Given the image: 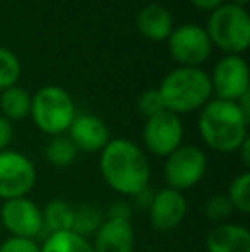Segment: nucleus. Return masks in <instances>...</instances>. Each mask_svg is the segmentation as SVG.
I'll list each match as a JSON object with an SVG mask.
<instances>
[{
    "instance_id": "nucleus-1",
    "label": "nucleus",
    "mask_w": 250,
    "mask_h": 252,
    "mask_svg": "<svg viewBox=\"0 0 250 252\" xmlns=\"http://www.w3.org/2000/svg\"><path fill=\"white\" fill-rule=\"evenodd\" d=\"M100 153L101 175L111 190L134 197L149 187V159L134 141L115 137Z\"/></svg>"
},
{
    "instance_id": "nucleus-2",
    "label": "nucleus",
    "mask_w": 250,
    "mask_h": 252,
    "mask_svg": "<svg viewBox=\"0 0 250 252\" xmlns=\"http://www.w3.org/2000/svg\"><path fill=\"white\" fill-rule=\"evenodd\" d=\"M249 122L237 101L216 98L200 108L197 126L206 146L218 153H235L249 137Z\"/></svg>"
},
{
    "instance_id": "nucleus-3",
    "label": "nucleus",
    "mask_w": 250,
    "mask_h": 252,
    "mask_svg": "<svg viewBox=\"0 0 250 252\" xmlns=\"http://www.w3.org/2000/svg\"><path fill=\"white\" fill-rule=\"evenodd\" d=\"M165 110L171 113H192L213 96L209 74L200 67H177L165 76L158 88Z\"/></svg>"
},
{
    "instance_id": "nucleus-4",
    "label": "nucleus",
    "mask_w": 250,
    "mask_h": 252,
    "mask_svg": "<svg viewBox=\"0 0 250 252\" xmlns=\"http://www.w3.org/2000/svg\"><path fill=\"white\" fill-rule=\"evenodd\" d=\"M207 36L228 55H240L250 45V17L245 7L223 3L214 9L207 21Z\"/></svg>"
},
{
    "instance_id": "nucleus-5",
    "label": "nucleus",
    "mask_w": 250,
    "mask_h": 252,
    "mask_svg": "<svg viewBox=\"0 0 250 252\" xmlns=\"http://www.w3.org/2000/svg\"><path fill=\"white\" fill-rule=\"evenodd\" d=\"M29 115L41 132L54 137L69 130L77 113L72 96L63 88L48 84L31 96Z\"/></svg>"
},
{
    "instance_id": "nucleus-6",
    "label": "nucleus",
    "mask_w": 250,
    "mask_h": 252,
    "mask_svg": "<svg viewBox=\"0 0 250 252\" xmlns=\"http://www.w3.org/2000/svg\"><path fill=\"white\" fill-rule=\"evenodd\" d=\"M207 172V155L194 144H182L165 158L163 177L167 187L184 190L195 187Z\"/></svg>"
},
{
    "instance_id": "nucleus-7",
    "label": "nucleus",
    "mask_w": 250,
    "mask_h": 252,
    "mask_svg": "<svg viewBox=\"0 0 250 252\" xmlns=\"http://www.w3.org/2000/svg\"><path fill=\"white\" fill-rule=\"evenodd\" d=\"M36 184L34 163L16 150L0 151V199L28 197Z\"/></svg>"
},
{
    "instance_id": "nucleus-8",
    "label": "nucleus",
    "mask_w": 250,
    "mask_h": 252,
    "mask_svg": "<svg viewBox=\"0 0 250 252\" xmlns=\"http://www.w3.org/2000/svg\"><path fill=\"white\" fill-rule=\"evenodd\" d=\"M168 50L180 67H199L211 57L213 43L207 36L206 28L185 23L173 28L168 36Z\"/></svg>"
},
{
    "instance_id": "nucleus-9",
    "label": "nucleus",
    "mask_w": 250,
    "mask_h": 252,
    "mask_svg": "<svg viewBox=\"0 0 250 252\" xmlns=\"http://www.w3.org/2000/svg\"><path fill=\"white\" fill-rule=\"evenodd\" d=\"M144 146L151 155L158 158H167L177 148L182 146L184 141V124L177 113L168 110L147 117L142 132Z\"/></svg>"
},
{
    "instance_id": "nucleus-10",
    "label": "nucleus",
    "mask_w": 250,
    "mask_h": 252,
    "mask_svg": "<svg viewBox=\"0 0 250 252\" xmlns=\"http://www.w3.org/2000/svg\"><path fill=\"white\" fill-rule=\"evenodd\" d=\"M0 221L10 237L36 239L45 232L41 208L29 197L3 201L0 206Z\"/></svg>"
},
{
    "instance_id": "nucleus-11",
    "label": "nucleus",
    "mask_w": 250,
    "mask_h": 252,
    "mask_svg": "<svg viewBox=\"0 0 250 252\" xmlns=\"http://www.w3.org/2000/svg\"><path fill=\"white\" fill-rule=\"evenodd\" d=\"M209 79L213 93L220 100L237 101L249 93V65L240 55H224L218 60Z\"/></svg>"
},
{
    "instance_id": "nucleus-12",
    "label": "nucleus",
    "mask_w": 250,
    "mask_h": 252,
    "mask_svg": "<svg viewBox=\"0 0 250 252\" xmlns=\"http://www.w3.org/2000/svg\"><path fill=\"white\" fill-rule=\"evenodd\" d=\"M187 209V199L180 190L165 187L154 192L147 208V215L153 228H156L158 232H171L184 221Z\"/></svg>"
},
{
    "instance_id": "nucleus-13",
    "label": "nucleus",
    "mask_w": 250,
    "mask_h": 252,
    "mask_svg": "<svg viewBox=\"0 0 250 252\" xmlns=\"http://www.w3.org/2000/svg\"><path fill=\"white\" fill-rule=\"evenodd\" d=\"M67 132L77 151L84 153H100L111 139L108 126L93 113L76 115Z\"/></svg>"
},
{
    "instance_id": "nucleus-14",
    "label": "nucleus",
    "mask_w": 250,
    "mask_h": 252,
    "mask_svg": "<svg viewBox=\"0 0 250 252\" xmlns=\"http://www.w3.org/2000/svg\"><path fill=\"white\" fill-rule=\"evenodd\" d=\"M94 252H134L136 251V232L127 220L105 218L100 228L93 235Z\"/></svg>"
},
{
    "instance_id": "nucleus-15",
    "label": "nucleus",
    "mask_w": 250,
    "mask_h": 252,
    "mask_svg": "<svg viewBox=\"0 0 250 252\" xmlns=\"http://www.w3.org/2000/svg\"><path fill=\"white\" fill-rule=\"evenodd\" d=\"M207 252H250V232L237 223H218L206 237Z\"/></svg>"
},
{
    "instance_id": "nucleus-16",
    "label": "nucleus",
    "mask_w": 250,
    "mask_h": 252,
    "mask_svg": "<svg viewBox=\"0 0 250 252\" xmlns=\"http://www.w3.org/2000/svg\"><path fill=\"white\" fill-rule=\"evenodd\" d=\"M137 30L151 41H165L173 31V16L167 7L160 3H149L136 17Z\"/></svg>"
},
{
    "instance_id": "nucleus-17",
    "label": "nucleus",
    "mask_w": 250,
    "mask_h": 252,
    "mask_svg": "<svg viewBox=\"0 0 250 252\" xmlns=\"http://www.w3.org/2000/svg\"><path fill=\"white\" fill-rule=\"evenodd\" d=\"M0 112L7 120H24L31 112V94L24 88L14 86L7 88L0 94Z\"/></svg>"
},
{
    "instance_id": "nucleus-18",
    "label": "nucleus",
    "mask_w": 250,
    "mask_h": 252,
    "mask_svg": "<svg viewBox=\"0 0 250 252\" xmlns=\"http://www.w3.org/2000/svg\"><path fill=\"white\" fill-rule=\"evenodd\" d=\"M40 252H94L93 244L72 230L48 233L45 242L40 246Z\"/></svg>"
},
{
    "instance_id": "nucleus-19",
    "label": "nucleus",
    "mask_w": 250,
    "mask_h": 252,
    "mask_svg": "<svg viewBox=\"0 0 250 252\" xmlns=\"http://www.w3.org/2000/svg\"><path fill=\"white\" fill-rule=\"evenodd\" d=\"M43 228L48 230V233L55 232H67L72 230V218L74 208L63 199H52L47 202L43 209Z\"/></svg>"
},
{
    "instance_id": "nucleus-20",
    "label": "nucleus",
    "mask_w": 250,
    "mask_h": 252,
    "mask_svg": "<svg viewBox=\"0 0 250 252\" xmlns=\"http://www.w3.org/2000/svg\"><path fill=\"white\" fill-rule=\"evenodd\" d=\"M45 158L52 166L57 168H65V166L72 165L77 158V148L70 141L69 136H54L45 146Z\"/></svg>"
},
{
    "instance_id": "nucleus-21",
    "label": "nucleus",
    "mask_w": 250,
    "mask_h": 252,
    "mask_svg": "<svg viewBox=\"0 0 250 252\" xmlns=\"http://www.w3.org/2000/svg\"><path fill=\"white\" fill-rule=\"evenodd\" d=\"M103 215L101 211L93 204H83L74 209L72 218V232L81 237H91L96 233L100 225L103 223Z\"/></svg>"
},
{
    "instance_id": "nucleus-22",
    "label": "nucleus",
    "mask_w": 250,
    "mask_h": 252,
    "mask_svg": "<svg viewBox=\"0 0 250 252\" xmlns=\"http://www.w3.org/2000/svg\"><path fill=\"white\" fill-rule=\"evenodd\" d=\"M226 197L230 199L235 211L242 213V215H249L250 213V173L249 172L240 173V175L231 180V184L228 186Z\"/></svg>"
},
{
    "instance_id": "nucleus-23",
    "label": "nucleus",
    "mask_w": 250,
    "mask_h": 252,
    "mask_svg": "<svg viewBox=\"0 0 250 252\" xmlns=\"http://www.w3.org/2000/svg\"><path fill=\"white\" fill-rule=\"evenodd\" d=\"M21 76V62L12 50L0 47V90L14 86Z\"/></svg>"
},
{
    "instance_id": "nucleus-24",
    "label": "nucleus",
    "mask_w": 250,
    "mask_h": 252,
    "mask_svg": "<svg viewBox=\"0 0 250 252\" xmlns=\"http://www.w3.org/2000/svg\"><path fill=\"white\" fill-rule=\"evenodd\" d=\"M233 211L235 209L230 199L226 197V194H214L211 199H207L206 206H204L206 216L216 223H224Z\"/></svg>"
},
{
    "instance_id": "nucleus-25",
    "label": "nucleus",
    "mask_w": 250,
    "mask_h": 252,
    "mask_svg": "<svg viewBox=\"0 0 250 252\" xmlns=\"http://www.w3.org/2000/svg\"><path fill=\"white\" fill-rule=\"evenodd\" d=\"M137 106H139V112L144 113L146 117H153L165 110L163 100H161V94L158 90L144 91L139 96V100H137Z\"/></svg>"
},
{
    "instance_id": "nucleus-26",
    "label": "nucleus",
    "mask_w": 250,
    "mask_h": 252,
    "mask_svg": "<svg viewBox=\"0 0 250 252\" xmlns=\"http://www.w3.org/2000/svg\"><path fill=\"white\" fill-rule=\"evenodd\" d=\"M0 252H40V244L34 239L9 237L0 244Z\"/></svg>"
},
{
    "instance_id": "nucleus-27",
    "label": "nucleus",
    "mask_w": 250,
    "mask_h": 252,
    "mask_svg": "<svg viewBox=\"0 0 250 252\" xmlns=\"http://www.w3.org/2000/svg\"><path fill=\"white\" fill-rule=\"evenodd\" d=\"M130 216H132V209L125 201L113 202L107 211V218L110 220H127V221H130Z\"/></svg>"
},
{
    "instance_id": "nucleus-28",
    "label": "nucleus",
    "mask_w": 250,
    "mask_h": 252,
    "mask_svg": "<svg viewBox=\"0 0 250 252\" xmlns=\"http://www.w3.org/2000/svg\"><path fill=\"white\" fill-rule=\"evenodd\" d=\"M14 137V129H12V122L7 120L5 117L0 115V151L7 150Z\"/></svg>"
},
{
    "instance_id": "nucleus-29",
    "label": "nucleus",
    "mask_w": 250,
    "mask_h": 252,
    "mask_svg": "<svg viewBox=\"0 0 250 252\" xmlns=\"http://www.w3.org/2000/svg\"><path fill=\"white\" fill-rule=\"evenodd\" d=\"M189 2L192 3L194 7H197V9L211 10V12H213L214 9H218L220 5H223L224 0H189Z\"/></svg>"
},
{
    "instance_id": "nucleus-30",
    "label": "nucleus",
    "mask_w": 250,
    "mask_h": 252,
    "mask_svg": "<svg viewBox=\"0 0 250 252\" xmlns=\"http://www.w3.org/2000/svg\"><path fill=\"white\" fill-rule=\"evenodd\" d=\"M153 196H154V192H151L149 190V187L147 189H144L142 192H139L137 196H134L136 197V202L140 206V208H149V204H151V199H153Z\"/></svg>"
},
{
    "instance_id": "nucleus-31",
    "label": "nucleus",
    "mask_w": 250,
    "mask_h": 252,
    "mask_svg": "<svg viewBox=\"0 0 250 252\" xmlns=\"http://www.w3.org/2000/svg\"><path fill=\"white\" fill-rule=\"evenodd\" d=\"M237 151L240 153V158H242V161H244V165L250 166V137H247V139L240 144V148H238Z\"/></svg>"
},
{
    "instance_id": "nucleus-32",
    "label": "nucleus",
    "mask_w": 250,
    "mask_h": 252,
    "mask_svg": "<svg viewBox=\"0 0 250 252\" xmlns=\"http://www.w3.org/2000/svg\"><path fill=\"white\" fill-rule=\"evenodd\" d=\"M230 3H235V5H240V7H245L249 3V0H230Z\"/></svg>"
}]
</instances>
